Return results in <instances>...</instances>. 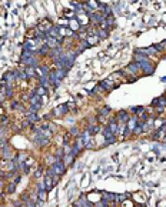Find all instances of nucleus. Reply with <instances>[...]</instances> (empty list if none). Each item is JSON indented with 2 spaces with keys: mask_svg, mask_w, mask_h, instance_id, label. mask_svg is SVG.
Instances as JSON below:
<instances>
[{
  "mask_svg": "<svg viewBox=\"0 0 166 207\" xmlns=\"http://www.w3.org/2000/svg\"><path fill=\"white\" fill-rule=\"evenodd\" d=\"M67 113H69V107L66 104H60V106H57V107L52 110V116H55V117H63Z\"/></svg>",
  "mask_w": 166,
  "mask_h": 207,
  "instance_id": "1",
  "label": "nucleus"
},
{
  "mask_svg": "<svg viewBox=\"0 0 166 207\" xmlns=\"http://www.w3.org/2000/svg\"><path fill=\"white\" fill-rule=\"evenodd\" d=\"M130 117H132V116H129V111H126V110H120V111H117V116H116L117 123H119V124H126L127 121L130 120Z\"/></svg>",
  "mask_w": 166,
  "mask_h": 207,
  "instance_id": "2",
  "label": "nucleus"
},
{
  "mask_svg": "<svg viewBox=\"0 0 166 207\" xmlns=\"http://www.w3.org/2000/svg\"><path fill=\"white\" fill-rule=\"evenodd\" d=\"M99 86H100V89H102L103 92H105V90H107V92H109V90H113V89L116 87V86L113 84V82H112L110 77H109V79H106V80H102V82L99 83Z\"/></svg>",
  "mask_w": 166,
  "mask_h": 207,
  "instance_id": "3",
  "label": "nucleus"
},
{
  "mask_svg": "<svg viewBox=\"0 0 166 207\" xmlns=\"http://www.w3.org/2000/svg\"><path fill=\"white\" fill-rule=\"evenodd\" d=\"M139 71H140V66H139V63H130V64L127 66V73L132 76V74H138Z\"/></svg>",
  "mask_w": 166,
  "mask_h": 207,
  "instance_id": "4",
  "label": "nucleus"
},
{
  "mask_svg": "<svg viewBox=\"0 0 166 207\" xmlns=\"http://www.w3.org/2000/svg\"><path fill=\"white\" fill-rule=\"evenodd\" d=\"M102 194H103V196H102V199H105L106 202L116 203V194H115V193H110V191H103Z\"/></svg>",
  "mask_w": 166,
  "mask_h": 207,
  "instance_id": "5",
  "label": "nucleus"
},
{
  "mask_svg": "<svg viewBox=\"0 0 166 207\" xmlns=\"http://www.w3.org/2000/svg\"><path fill=\"white\" fill-rule=\"evenodd\" d=\"M26 119H27L32 124H34V123H39L40 120H42V117H40L37 113H27V114H26Z\"/></svg>",
  "mask_w": 166,
  "mask_h": 207,
  "instance_id": "6",
  "label": "nucleus"
},
{
  "mask_svg": "<svg viewBox=\"0 0 166 207\" xmlns=\"http://www.w3.org/2000/svg\"><path fill=\"white\" fill-rule=\"evenodd\" d=\"M86 129H88V130H89V133H90L92 136H96L97 133H100V131H102V127H100L99 124H92V126H88Z\"/></svg>",
  "mask_w": 166,
  "mask_h": 207,
  "instance_id": "7",
  "label": "nucleus"
},
{
  "mask_svg": "<svg viewBox=\"0 0 166 207\" xmlns=\"http://www.w3.org/2000/svg\"><path fill=\"white\" fill-rule=\"evenodd\" d=\"M43 183H44V186H46V190L47 191H50L52 190V189H53V179H52V177H49V176L47 174H44V177H43Z\"/></svg>",
  "mask_w": 166,
  "mask_h": 207,
  "instance_id": "8",
  "label": "nucleus"
},
{
  "mask_svg": "<svg viewBox=\"0 0 166 207\" xmlns=\"http://www.w3.org/2000/svg\"><path fill=\"white\" fill-rule=\"evenodd\" d=\"M110 111H112V109L109 107V106H103V107L100 109V111H99V116L100 117H105V116H107Z\"/></svg>",
  "mask_w": 166,
  "mask_h": 207,
  "instance_id": "9",
  "label": "nucleus"
},
{
  "mask_svg": "<svg viewBox=\"0 0 166 207\" xmlns=\"http://www.w3.org/2000/svg\"><path fill=\"white\" fill-rule=\"evenodd\" d=\"M14 190H16V183H14V181H11V183H9V184H7L6 193H7V194H13V193H14Z\"/></svg>",
  "mask_w": 166,
  "mask_h": 207,
  "instance_id": "10",
  "label": "nucleus"
},
{
  "mask_svg": "<svg viewBox=\"0 0 166 207\" xmlns=\"http://www.w3.org/2000/svg\"><path fill=\"white\" fill-rule=\"evenodd\" d=\"M47 190H42V191H37V199L42 200V202H46V196H47Z\"/></svg>",
  "mask_w": 166,
  "mask_h": 207,
  "instance_id": "11",
  "label": "nucleus"
},
{
  "mask_svg": "<svg viewBox=\"0 0 166 207\" xmlns=\"http://www.w3.org/2000/svg\"><path fill=\"white\" fill-rule=\"evenodd\" d=\"M130 194H116V203H123L125 200L129 199Z\"/></svg>",
  "mask_w": 166,
  "mask_h": 207,
  "instance_id": "12",
  "label": "nucleus"
},
{
  "mask_svg": "<svg viewBox=\"0 0 166 207\" xmlns=\"http://www.w3.org/2000/svg\"><path fill=\"white\" fill-rule=\"evenodd\" d=\"M69 133H70V136H72V137H79V136H80V130H79L76 126H75V127H72V129L69 130Z\"/></svg>",
  "mask_w": 166,
  "mask_h": 207,
  "instance_id": "13",
  "label": "nucleus"
},
{
  "mask_svg": "<svg viewBox=\"0 0 166 207\" xmlns=\"http://www.w3.org/2000/svg\"><path fill=\"white\" fill-rule=\"evenodd\" d=\"M109 206H110V203L106 202L105 199H100V202L96 203V206L94 207H109Z\"/></svg>",
  "mask_w": 166,
  "mask_h": 207,
  "instance_id": "14",
  "label": "nucleus"
},
{
  "mask_svg": "<svg viewBox=\"0 0 166 207\" xmlns=\"http://www.w3.org/2000/svg\"><path fill=\"white\" fill-rule=\"evenodd\" d=\"M49 52H50V49L46 46V44H44V46H42V47L37 50V53H39V55H49Z\"/></svg>",
  "mask_w": 166,
  "mask_h": 207,
  "instance_id": "15",
  "label": "nucleus"
},
{
  "mask_svg": "<svg viewBox=\"0 0 166 207\" xmlns=\"http://www.w3.org/2000/svg\"><path fill=\"white\" fill-rule=\"evenodd\" d=\"M36 93H37V96H44V94L47 93V89H46V87H42V86H39V87L36 89Z\"/></svg>",
  "mask_w": 166,
  "mask_h": 207,
  "instance_id": "16",
  "label": "nucleus"
},
{
  "mask_svg": "<svg viewBox=\"0 0 166 207\" xmlns=\"http://www.w3.org/2000/svg\"><path fill=\"white\" fill-rule=\"evenodd\" d=\"M97 34H99V37H100V39H105V37H107V34H109V33H107V30L99 29V30H97Z\"/></svg>",
  "mask_w": 166,
  "mask_h": 207,
  "instance_id": "17",
  "label": "nucleus"
},
{
  "mask_svg": "<svg viewBox=\"0 0 166 207\" xmlns=\"http://www.w3.org/2000/svg\"><path fill=\"white\" fill-rule=\"evenodd\" d=\"M26 74H27L29 77L36 76V73H34V69H33V67H27V69H26Z\"/></svg>",
  "mask_w": 166,
  "mask_h": 207,
  "instance_id": "18",
  "label": "nucleus"
},
{
  "mask_svg": "<svg viewBox=\"0 0 166 207\" xmlns=\"http://www.w3.org/2000/svg\"><path fill=\"white\" fill-rule=\"evenodd\" d=\"M29 196H30L29 193H23V194H22V197H20V200H22L23 203H27L29 200H30V197H29Z\"/></svg>",
  "mask_w": 166,
  "mask_h": 207,
  "instance_id": "19",
  "label": "nucleus"
},
{
  "mask_svg": "<svg viewBox=\"0 0 166 207\" xmlns=\"http://www.w3.org/2000/svg\"><path fill=\"white\" fill-rule=\"evenodd\" d=\"M42 190H46V186H44L43 181L37 183V191H42Z\"/></svg>",
  "mask_w": 166,
  "mask_h": 207,
  "instance_id": "20",
  "label": "nucleus"
},
{
  "mask_svg": "<svg viewBox=\"0 0 166 207\" xmlns=\"http://www.w3.org/2000/svg\"><path fill=\"white\" fill-rule=\"evenodd\" d=\"M43 176V171H42V169H37L36 171H34V177L37 179V177H42Z\"/></svg>",
  "mask_w": 166,
  "mask_h": 207,
  "instance_id": "21",
  "label": "nucleus"
},
{
  "mask_svg": "<svg viewBox=\"0 0 166 207\" xmlns=\"http://www.w3.org/2000/svg\"><path fill=\"white\" fill-rule=\"evenodd\" d=\"M20 180H22V176H20V174H17V176H16V179H14V183L17 184V183H19Z\"/></svg>",
  "mask_w": 166,
  "mask_h": 207,
  "instance_id": "22",
  "label": "nucleus"
},
{
  "mask_svg": "<svg viewBox=\"0 0 166 207\" xmlns=\"http://www.w3.org/2000/svg\"><path fill=\"white\" fill-rule=\"evenodd\" d=\"M5 116V110H3V107L0 106V117H3Z\"/></svg>",
  "mask_w": 166,
  "mask_h": 207,
  "instance_id": "23",
  "label": "nucleus"
},
{
  "mask_svg": "<svg viewBox=\"0 0 166 207\" xmlns=\"http://www.w3.org/2000/svg\"><path fill=\"white\" fill-rule=\"evenodd\" d=\"M3 186H5V179H2V177H0V189H2Z\"/></svg>",
  "mask_w": 166,
  "mask_h": 207,
  "instance_id": "24",
  "label": "nucleus"
},
{
  "mask_svg": "<svg viewBox=\"0 0 166 207\" xmlns=\"http://www.w3.org/2000/svg\"><path fill=\"white\" fill-rule=\"evenodd\" d=\"M72 207H82V206H79V204H75V203H73V206Z\"/></svg>",
  "mask_w": 166,
  "mask_h": 207,
  "instance_id": "25",
  "label": "nucleus"
},
{
  "mask_svg": "<svg viewBox=\"0 0 166 207\" xmlns=\"http://www.w3.org/2000/svg\"><path fill=\"white\" fill-rule=\"evenodd\" d=\"M162 82H166V77H162Z\"/></svg>",
  "mask_w": 166,
  "mask_h": 207,
  "instance_id": "26",
  "label": "nucleus"
},
{
  "mask_svg": "<svg viewBox=\"0 0 166 207\" xmlns=\"http://www.w3.org/2000/svg\"><path fill=\"white\" fill-rule=\"evenodd\" d=\"M0 207H5V206H0Z\"/></svg>",
  "mask_w": 166,
  "mask_h": 207,
  "instance_id": "27",
  "label": "nucleus"
}]
</instances>
